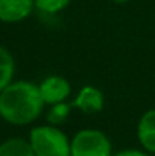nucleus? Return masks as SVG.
Instances as JSON below:
<instances>
[{"label": "nucleus", "mask_w": 155, "mask_h": 156, "mask_svg": "<svg viewBox=\"0 0 155 156\" xmlns=\"http://www.w3.org/2000/svg\"><path fill=\"white\" fill-rule=\"evenodd\" d=\"M44 106L38 85L29 80L12 82L0 93V117L14 126L34 123L43 114Z\"/></svg>", "instance_id": "1"}, {"label": "nucleus", "mask_w": 155, "mask_h": 156, "mask_svg": "<svg viewBox=\"0 0 155 156\" xmlns=\"http://www.w3.org/2000/svg\"><path fill=\"white\" fill-rule=\"evenodd\" d=\"M29 144L35 156H70L72 141L58 126H35L29 132Z\"/></svg>", "instance_id": "2"}, {"label": "nucleus", "mask_w": 155, "mask_h": 156, "mask_svg": "<svg viewBox=\"0 0 155 156\" xmlns=\"http://www.w3.org/2000/svg\"><path fill=\"white\" fill-rule=\"evenodd\" d=\"M113 146L99 129H82L72 138L70 156H113Z\"/></svg>", "instance_id": "3"}, {"label": "nucleus", "mask_w": 155, "mask_h": 156, "mask_svg": "<svg viewBox=\"0 0 155 156\" xmlns=\"http://www.w3.org/2000/svg\"><path fill=\"white\" fill-rule=\"evenodd\" d=\"M40 88V94L44 100L46 105H55V103H61L65 102L70 94H72V85L70 82L62 77V76H49L46 79L41 80V83L38 85Z\"/></svg>", "instance_id": "4"}, {"label": "nucleus", "mask_w": 155, "mask_h": 156, "mask_svg": "<svg viewBox=\"0 0 155 156\" xmlns=\"http://www.w3.org/2000/svg\"><path fill=\"white\" fill-rule=\"evenodd\" d=\"M103 105H105L103 93L93 85L82 87L76 94L75 100L72 102V106L75 109L84 114H98L103 109Z\"/></svg>", "instance_id": "5"}, {"label": "nucleus", "mask_w": 155, "mask_h": 156, "mask_svg": "<svg viewBox=\"0 0 155 156\" xmlns=\"http://www.w3.org/2000/svg\"><path fill=\"white\" fill-rule=\"evenodd\" d=\"M35 9V0H0V21L20 23Z\"/></svg>", "instance_id": "6"}, {"label": "nucleus", "mask_w": 155, "mask_h": 156, "mask_svg": "<svg viewBox=\"0 0 155 156\" xmlns=\"http://www.w3.org/2000/svg\"><path fill=\"white\" fill-rule=\"evenodd\" d=\"M137 140L145 152L155 155V108L140 117L137 123Z\"/></svg>", "instance_id": "7"}, {"label": "nucleus", "mask_w": 155, "mask_h": 156, "mask_svg": "<svg viewBox=\"0 0 155 156\" xmlns=\"http://www.w3.org/2000/svg\"><path fill=\"white\" fill-rule=\"evenodd\" d=\"M14 73H15V61L12 53L6 47L0 46V93L14 82Z\"/></svg>", "instance_id": "8"}, {"label": "nucleus", "mask_w": 155, "mask_h": 156, "mask_svg": "<svg viewBox=\"0 0 155 156\" xmlns=\"http://www.w3.org/2000/svg\"><path fill=\"white\" fill-rule=\"evenodd\" d=\"M0 156H35L29 141L23 138H8L0 143Z\"/></svg>", "instance_id": "9"}, {"label": "nucleus", "mask_w": 155, "mask_h": 156, "mask_svg": "<svg viewBox=\"0 0 155 156\" xmlns=\"http://www.w3.org/2000/svg\"><path fill=\"white\" fill-rule=\"evenodd\" d=\"M73 106L72 103H67V102H61V103H55V105H50L49 111H47V123L52 124V126H59L62 124L67 117L70 115Z\"/></svg>", "instance_id": "10"}, {"label": "nucleus", "mask_w": 155, "mask_h": 156, "mask_svg": "<svg viewBox=\"0 0 155 156\" xmlns=\"http://www.w3.org/2000/svg\"><path fill=\"white\" fill-rule=\"evenodd\" d=\"M72 0H35V9H38L43 14H58L64 11Z\"/></svg>", "instance_id": "11"}, {"label": "nucleus", "mask_w": 155, "mask_h": 156, "mask_svg": "<svg viewBox=\"0 0 155 156\" xmlns=\"http://www.w3.org/2000/svg\"><path fill=\"white\" fill-rule=\"evenodd\" d=\"M113 156H151L148 152L145 150H137V149H125V150H120L117 153H114Z\"/></svg>", "instance_id": "12"}, {"label": "nucleus", "mask_w": 155, "mask_h": 156, "mask_svg": "<svg viewBox=\"0 0 155 156\" xmlns=\"http://www.w3.org/2000/svg\"><path fill=\"white\" fill-rule=\"evenodd\" d=\"M114 3H119V5H123V3H126L128 0H113Z\"/></svg>", "instance_id": "13"}]
</instances>
